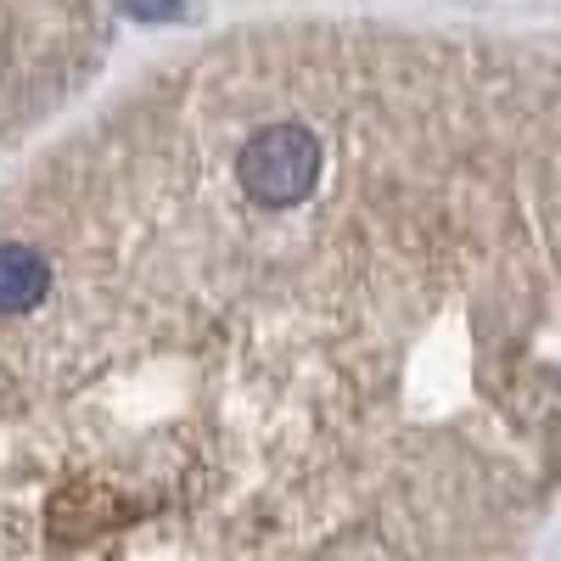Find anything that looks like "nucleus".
Returning <instances> with one entry per match:
<instances>
[{
  "label": "nucleus",
  "instance_id": "obj_2",
  "mask_svg": "<svg viewBox=\"0 0 561 561\" xmlns=\"http://www.w3.org/2000/svg\"><path fill=\"white\" fill-rule=\"evenodd\" d=\"M118 0H0V163L18 158L96 73Z\"/></svg>",
  "mask_w": 561,
  "mask_h": 561
},
{
  "label": "nucleus",
  "instance_id": "obj_1",
  "mask_svg": "<svg viewBox=\"0 0 561 561\" xmlns=\"http://www.w3.org/2000/svg\"><path fill=\"white\" fill-rule=\"evenodd\" d=\"M561 494V45L270 23L0 163V561H523Z\"/></svg>",
  "mask_w": 561,
  "mask_h": 561
}]
</instances>
